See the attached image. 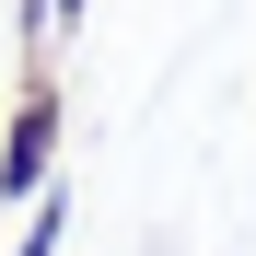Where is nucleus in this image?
<instances>
[{"instance_id": "1", "label": "nucleus", "mask_w": 256, "mask_h": 256, "mask_svg": "<svg viewBox=\"0 0 256 256\" xmlns=\"http://www.w3.org/2000/svg\"><path fill=\"white\" fill-rule=\"evenodd\" d=\"M47 175H58V82H47V58H35V70H24V105H12V128H0V198L24 210Z\"/></svg>"}, {"instance_id": "2", "label": "nucleus", "mask_w": 256, "mask_h": 256, "mask_svg": "<svg viewBox=\"0 0 256 256\" xmlns=\"http://www.w3.org/2000/svg\"><path fill=\"white\" fill-rule=\"evenodd\" d=\"M58 233H70V186L47 175V186L24 198V233H12V256H58Z\"/></svg>"}, {"instance_id": "3", "label": "nucleus", "mask_w": 256, "mask_h": 256, "mask_svg": "<svg viewBox=\"0 0 256 256\" xmlns=\"http://www.w3.org/2000/svg\"><path fill=\"white\" fill-rule=\"evenodd\" d=\"M58 24H82V0H58Z\"/></svg>"}]
</instances>
